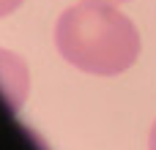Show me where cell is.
Listing matches in <instances>:
<instances>
[{"mask_svg":"<svg viewBox=\"0 0 156 150\" xmlns=\"http://www.w3.org/2000/svg\"><path fill=\"white\" fill-rule=\"evenodd\" d=\"M55 46L74 68L96 77H115L134 66L140 33L110 0H82L55 22Z\"/></svg>","mask_w":156,"mask_h":150,"instance_id":"1","label":"cell"},{"mask_svg":"<svg viewBox=\"0 0 156 150\" xmlns=\"http://www.w3.org/2000/svg\"><path fill=\"white\" fill-rule=\"evenodd\" d=\"M0 93L11 109H19L27 96V68L16 55L5 49H0Z\"/></svg>","mask_w":156,"mask_h":150,"instance_id":"2","label":"cell"},{"mask_svg":"<svg viewBox=\"0 0 156 150\" xmlns=\"http://www.w3.org/2000/svg\"><path fill=\"white\" fill-rule=\"evenodd\" d=\"M22 3H25V0H0V19L8 16V14H14Z\"/></svg>","mask_w":156,"mask_h":150,"instance_id":"3","label":"cell"},{"mask_svg":"<svg viewBox=\"0 0 156 150\" xmlns=\"http://www.w3.org/2000/svg\"><path fill=\"white\" fill-rule=\"evenodd\" d=\"M148 150H156V120L151 126V137H148Z\"/></svg>","mask_w":156,"mask_h":150,"instance_id":"4","label":"cell"},{"mask_svg":"<svg viewBox=\"0 0 156 150\" xmlns=\"http://www.w3.org/2000/svg\"><path fill=\"white\" fill-rule=\"evenodd\" d=\"M110 3H126V0H110Z\"/></svg>","mask_w":156,"mask_h":150,"instance_id":"5","label":"cell"}]
</instances>
